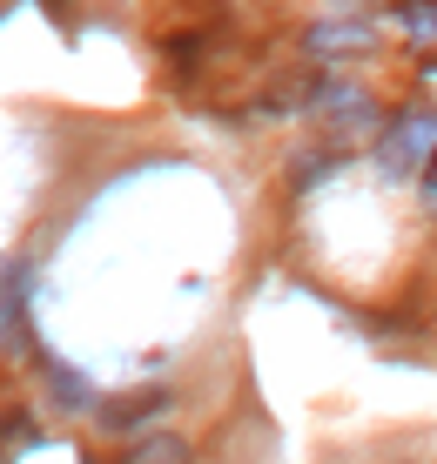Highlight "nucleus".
<instances>
[{
    "label": "nucleus",
    "instance_id": "f03ea898",
    "mask_svg": "<svg viewBox=\"0 0 437 464\" xmlns=\"http://www.w3.org/2000/svg\"><path fill=\"white\" fill-rule=\"evenodd\" d=\"M310 47L316 54H350V47H370V27H316Z\"/></svg>",
    "mask_w": 437,
    "mask_h": 464
},
{
    "label": "nucleus",
    "instance_id": "f257e3e1",
    "mask_svg": "<svg viewBox=\"0 0 437 464\" xmlns=\"http://www.w3.org/2000/svg\"><path fill=\"white\" fill-rule=\"evenodd\" d=\"M121 464H196V451H189V438H175V430H155V438H141Z\"/></svg>",
    "mask_w": 437,
    "mask_h": 464
},
{
    "label": "nucleus",
    "instance_id": "7ed1b4c3",
    "mask_svg": "<svg viewBox=\"0 0 437 464\" xmlns=\"http://www.w3.org/2000/svg\"><path fill=\"white\" fill-rule=\"evenodd\" d=\"M424 196H431V209H437V149L424 155Z\"/></svg>",
    "mask_w": 437,
    "mask_h": 464
}]
</instances>
